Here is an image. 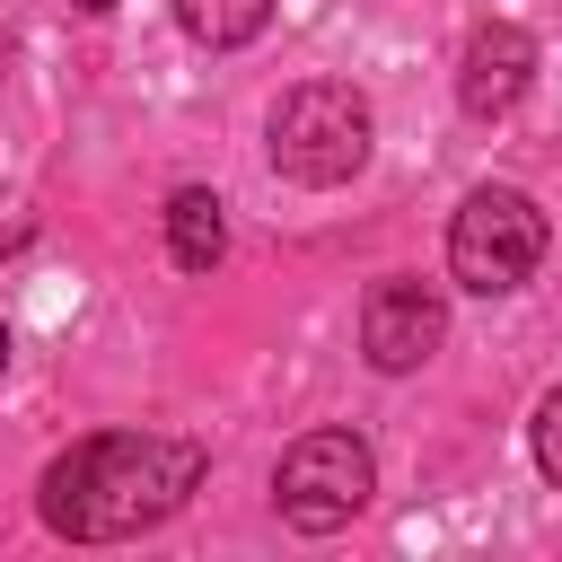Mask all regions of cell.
<instances>
[{"mask_svg":"<svg viewBox=\"0 0 562 562\" xmlns=\"http://www.w3.org/2000/svg\"><path fill=\"white\" fill-rule=\"evenodd\" d=\"M439 342H448V299H439L422 272H386V281L360 299V351H369L378 378H413Z\"/></svg>","mask_w":562,"mask_h":562,"instance_id":"5","label":"cell"},{"mask_svg":"<svg viewBox=\"0 0 562 562\" xmlns=\"http://www.w3.org/2000/svg\"><path fill=\"white\" fill-rule=\"evenodd\" d=\"M202 483V448L167 439V430H97L79 448H61L35 483V509L61 544H123L167 527Z\"/></svg>","mask_w":562,"mask_h":562,"instance_id":"1","label":"cell"},{"mask_svg":"<svg viewBox=\"0 0 562 562\" xmlns=\"http://www.w3.org/2000/svg\"><path fill=\"white\" fill-rule=\"evenodd\" d=\"M79 9H114V0H79Z\"/></svg>","mask_w":562,"mask_h":562,"instance_id":"12","label":"cell"},{"mask_svg":"<svg viewBox=\"0 0 562 562\" xmlns=\"http://www.w3.org/2000/svg\"><path fill=\"white\" fill-rule=\"evenodd\" d=\"M527 448H536V474L562 492V386L536 404V422H527Z\"/></svg>","mask_w":562,"mask_h":562,"instance_id":"9","label":"cell"},{"mask_svg":"<svg viewBox=\"0 0 562 562\" xmlns=\"http://www.w3.org/2000/svg\"><path fill=\"white\" fill-rule=\"evenodd\" d=\"M544 263V211L518 184H474L448 220V281L474 299H509L527 290Z\"/></svg>","mask_w":562,"mask_h":562,"instance_id":"3","label":"cell"},{"mask_svg":"<svg viewBox=\"0 0 562 562\" xmlns=\"http://www.w3.org/2000/svg\"><path fill=\"white\" fill-rule=\"evenodd\" d=\"M527 88H536V35L518 18H483L457 53V105L474 123H501V114H518Z\"/></svg>","mask_w":562,"mask_h":562,"instance_id":"6","label":"cell"},{"mask_svg":"<svg viewBox=\"0 0 562 562\" xmlns=\"http://www.w3.org/2000/svg\"><path fill=\"white\" fill-rule=\"evenodd\" d=\"M263 18H272V0H176V26H184L193 44H211V53L255 44V35H263Z\"/></svg>","mask_w":562,"mask_h":562,"instance_id":"8","label":"cell"},{"mask_svg":"<svg viewBox=\"0 0 562 562\" xmlns=\"http://www.w3.org/2000/svg\"><path fill=\"white\" fill-rule=\"evenodd\" d=\"M369 492H378V457H369L360 430H307V439H290L281 465H272V509H281L299 536L351 527V518L369 509Z\"/></svg>","mask_w":562,"mask_h":562,"instance_id":"4","label":"cell"},{"mask_svg":"<svg viewBox=\"0 0 562 562\" xmlns=\"http://www.w3.org/2000/svg\"><path fill=\"white\" fill-rule=\"evenodd\" d=\"M167 255H176V272H211L228 255V211H220L211 184H176L167 193Z\"/></svg>","mask_w":562,"mask_h":562,"instance_id":"7","label":"cell"},{"mask_svg":"<svg viewBox=\"0 0 562 562\" xmlns=\"http://www.w3.org/2000/svg\"><path fill=\"white\" fill-rule=\"evenodd\" d=\"M26 237H35V220H26V211H18V202H9V193H0V255H18V246H26Z\"/></svg>","mask_w":562,"mask_h":562,"instance_id":"10","label":"cell"},{"mask_svg":"<svg viewBox=\"0 0 562 562\" xmlns=\"http://www.w3.org/2000/svg\"><path fill=\"white\" fill-rule=\"evenodd\" d=\"M0 369H9V325H0Z\"/></svg>","mask_w":562,"mask_h":562,"instance_id":"11","label":"cell"},{"mask_svg":"<svg viewBox=\"0 0 562 562\" xmlns=\"http://www.w3.org/2000/svg\"><path fill=\"white\" fill-rule=\"evenodd\" d=\"M369 140H378V123H369V97L351 88V79H299L281 105H272V123H263V149H272V167L290 176V184H351L360 167H369Z\"/></svg>","mask_w":562,"mask_h":562,"instance_id":"2","label":"cell"}]
</instances>
